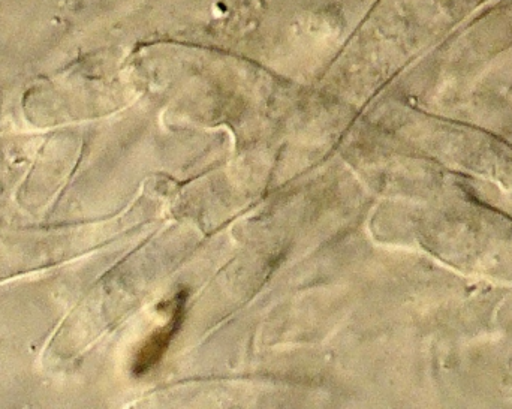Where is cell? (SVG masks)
Segmentation results:
<instances>
[{
  "mask_svg": "<svg viewBox=\"0 0 512 409\" xmlns=\"http://www.w3.org/2000/svg\"><path fill=\"white\" fill-rule=\"evenodd\" d=\"M183 308H185V300H183V294H180V296L174 300V314L170 323L162 327V329H159L158 332L153 333V335L147 339L143 348L138 351L134 362L135 375L140 377V375L146 374V372H149L150 369L158 365L159 360L162 359L165 351L170 347L173 336L176 335L177 330H179L180 324H182Z\"/></svg>",
  "mask_w": 512,
  "mask_h": 409,
  "instance_id": "obj_1",
  "label": "cell"
}]
</instances>
